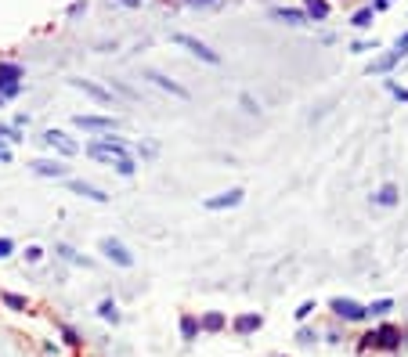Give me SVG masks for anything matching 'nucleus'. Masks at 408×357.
<instances>
[{
	"label": "nucleus",
	"mask_w": 408,
	"mask_h": 357,
	"mask_svg": "<svg viewBox=\"0 0 408 357\" xmlns=\"http://www.w3.org/2000/svg\"><path fill=\"white\" fill-rule=\"evenodd\" d=\"M87 155H90V159H101V162H116V159H123V155H130V148H127V141L105 134V137H94V141L87 144Z\"/></svg>",
	"instance_id": "nucleus-1"
},
{
	"label": "nucleus",
	"mask_w": 408,
	"mask_h": 357,
	"mask_svg": "<svg viewBox=\"0 0 408 357\" xmlns=\"http://www.w3.org/2000/svg\"><path fill=\"white\" fill-rule=\"evenodd\" d=\"M170 40H174L177 47H188L195 58H202V61H210V65H221V55L213 51L210 44H202L199 37H188V32H170Z\"/></svg>",
	"instance_id": "nucleus-2"
},
{
	"label": "nucleus",
	"mask_w": 408,
	"mask_h": 357,
	"mask_svg": "<svg viewBox=\"0 0 408 357\" xmlns=\"http://www.w3.org/2000/svg\"><path fill=\"white\" fill-rule=\"evenodd\" d=\"M141 76H145V79H152V84L159 87V90H166V94L181 97V102H188V97H192V90H188V87H181L177 79H170V76H166V73H159V69H141Z\"/></svg>",
	"instance_id": "nucleus-3"
},
{
	"label": "nucleus",
	"mask_w": 408,
	"mask_h": 357,
	"mask_svg": "<svg viewBox=\"0 0 408 357\" xmlns=\"http://www.w3.org/2000/svg\"><path fill=\"white\" fill-rule=\"evenodd\" d=\"M40 141L47 144V148H55V152H61V155H76V152H80V144H76L69 134H66V130H43V134H40Z\"/></svg>",
	"instance_id": "nucleus-4"
},
{
	"label": "nucleus",
	"mask_w": 408,
	"mask_h": 357,
	"mask_svg": "<svg viewBox=\"0 0 408 357\" xmlns=\"http://www.w3.org/2000/svg\"><path fill=\"white\" fill-rule=\"evenodd\" d=\"M69 84H72L76 90H84L87 97H94V102H98V105H113V108H116V102H113V90H108V87L94 84V79H84V76H72Z\"/></svg>",
	"instance_id": "nucleus-5"
},
{
	"label": "nucleus",
	"mask_w": 408,
	"mask_h": 357,
	"mask_svg": "<svg viewBox=\"0 0 408 357\" xmlns=\"http://www.w3.org/2000/svg\"><path fill=\"white\" fill-rule=\"evenodd\" d=\"M29 170H33L37 177H51V181H69V166L58 162V159H33Z\"/></svg>",
	"instance_id": "nucleus-6"
},
{
	"label": "nucleus",
	"mask_w": 408,
	"mask_h": 357,
	"mask_svg": "<svg viewBox=\"0 0 408 357\" xmlns=\"http://www.w3.org/2000/svg\"><path fill=\"white\" fill-rule=\"evenodd\" d=\"M401 332L394 329V325H383V329H376V332H369L365 336V347H383V350H398L401 347V339H398Z\"/></svg>",
	"instance_id": "nucleus-7"
},
{
	"label": "nucleus",
	"mask_w": 408,
	"mask_h": 357,
	"mask_svg": "<svg viewBox=\"0 0 408 357\" xmlns=\"http://www.w3.org/2000/svg\"><path fill=\"white\" fill-rule=\"evenodd\" d=\"M98 246H101V253L113 260V264H119V267H134V256H130V249L123 246L119 238H101Z\"/></svg>",
	"instance_id": "nucleus-8"
},
{
	"label": "nucleus",
	"mask_w": 408,
	"mask_h": 357,
	"mask_svg": "<svg viewBox=\"0 0 408 357\" xmlns=\"http://www.w3.org/2000/svg\"><path fill=\"white\" fill-rule=\"evenodd\" d=\"M72 123L80 130H94V134H113V130L119 126L116 116H72Z\"/></svg>",
	"instance_id": "nucleus-9"
},
{
	"label": "nucleus",
	"mask_w": 408,
	"mask_h": 357,
	"mask_svg": "<svg viewBox=\"0 0 408 357\" xmlns=\"http://www.w3.org/2000/svg\"><path fill=\"white\" fill-rule=\"evenodd\" d=\"M333 311H336V318H343V321H365V318H369V311H365L362 303L343 300V296H336V300H333Z\"/></svg>",
	"instance_id": "nucleus-10"
},
{
	"label": "nucleus",
	"mask_w": 408,
	"mask_h": 357,
	"mask_svg": "<svg viewBox=\"0 0 408 357\" xmlns=\"http://www.w3.org/2000/svg\"><path fill=\"white\" fill-rule=\"evenodd\" d=\"M242 188H228V191H221V195H213V199H206L202 206L210 209V213H217V209H231V206H239L242 202Z\"/></svg>",
	"instance_id": "nucleus-11"
},
{
	"label": "nucleus",
	"mask_w": 408,
	"mask_h": 357,
	"mask_svg": "<svg viewBox=\"0 0 408 357\" xmlns=\"http://www.w3.org/2000/svg\"><path fill=\"white\" fill-rule=\"evenodd\" d=\"M69 191L80 195V199H90V202H108V191L94 188V184H87V181H69Z\"/></svg>",
	"instance_id": "nucleus-12"
},
{
	"label": "nucleus",
	"mask_w": 408,
	"mask_h": 357,
	"mask_svg": "<svg viewBox=\"0 0 408 357\" xmlns=\"http://www.w3.org/2000/svg\"><path fill=\"white\" fill-rule=\"evenodd\" d=\"M22 76H26V69L19 61H0V90L8 84H22Z\"/></svg>",
	"instance_id": "nucleus-13"
},
{
	"label": "nucleus",
	"mask_w": 408,
	"mask_h": 357,
	"mask_svg": "<svg viewBox=\"0 0 408 357\" xmlns=\"http://www.w3.org/2000/svg\"><path fill=\"white\" fill-rule=\"evenodd\" d=\"M271 19H282V22H289V26H304L307 15L300 8H271Z\"/></svg>",
	"instance_id": "nucleus-14"
},
{
	"label": "nucleus",
	"mask_w": 408,
	"mask_h": 357,
	"mask_svg": "<svg viewBox=\"0 0 408 357\" xmlns=\"http://www.w3.org/2000/svg\"><path fill=\"white\" fill-rule=\"evenodd\" d=\"M260 325H264L260 314H239V318H235V332H239V336H249V332H257Z\"/></svg>",
	"instance_id": "nucleus-15"
},
{
	"label": "nucleus",
	"mask_w": 408,
	"mask_h": 357,
	"mask_svg": "<svg viewBox=\"0 0 408 357\" xmlns=\"http://www.w3.org/2000/svg\"><path fill=\"white\" fill-rule=\"evenodd\" d=\"M401 61V51L394 47V51H387V55H380L372 65H369V73H387V69H394V65Z\"/></svg>",
	"instance_id": "nucleus-16"
},
{
	"label": "nucleus",
	"mask_w": 408,
	"mask_h": 357,
	"mask_svg": "<svg viewBox=\"0 0 408 357\" xmlns=\"http://www.w3.org/2000/svg\"><path fill=\"white\" fill-rule=\"evenodd\" d=\"M26 141V130H19V126H11V123H0V144H22Z\"/></svg>",
	"instance_id": "nucleus-17"
},
{
	"label": "nucleus",
	"mask_w": 408,
	"mask_h": 357,
	"mask_svg": "<svg viewBox=\"0 0 408 357\" xmlns=\"http://www.w3.org/2000/svg\"><path fill=\"white\" fill-rule=\"evenodd\" d=\"M376 206H398V184H383L380 191L372 195Z\"/></svg>",
	"instance_id": "nucleus-18"
},
{
	"label": "nucleus",
	"mask_w": 408,
	"mask_h": 357,
	"mask_svg": "<svg viewBox=\"0 0 408 357\" xmlns=\"http://www.w3.org/2000/svg\"><path fill=\"white\" fill-rule=\"evenodd\" d=\"M55 253H58L61 260H69V264H80V267H90V260H87V256H80V253H76L72 246H66V242H58V246H55Z\"/></svg>",
	"instance_id": "nucleus-19"
},
{
	"label": "nucleus",
	"mask_w": 408,
	"mask_h": 357,
	"mask_svg": "<svg viewBox=\"0 0 408 357\" xmlns=\"http://www.w3.org/2000/svg\"><path fill=\"white\" fill-rule=\"evenodd\" d=\"M221 329H224V314H217V311L202 314V321H199V332H221Z\"/></svg>",
	"instance_id": "nucleus-20"
},
{
	"label": "nucleus",
	"mask_w": 408,
	"mask_h": 357,
	"mask_svg": "<svg viewBox=\"0 0 408 357\" xmlns=\"http://www.w3.org/2000/svg\"><path fill=\"white\" fill-rule=\"evenodd\" d=\"M0 303L8 307V311H26L29 300L22 296V292H0Z\"/></svg>",
	"instance_id": "nucleus-21"
},
{
	"label": "nucleus",
	"mask_w": 408,
	"mask_h": 357,
	"mask_svg": "<svg viewBox=\"0 0 408 357\" xmlns=\"http://www.w3.org/2000/svg\"><path fill=\"white\" fill-rule=\"evenodd\" d=\"M98 318L119 325V307H116V300H101V303H98Z\"/></svg>",
	"instance_id": "nucleus-22"
},
{
	"label": "nucleus",
	"mask_w": 408,
	"mask_h": 357,
	"mask_svg": "<svg viewBox=\"0 0 408 357\" xmlns=\"http://www.w3.org/2000/svg\"><path fill=\"white\" fill-rule=\"evenodd\" d=\"M304 15H307V19H325V15H329V0H307V8H304Z\"/></svg>",
	"instance_id": "nucleus-23"
},
{
	"label": "nucleus",
	"mask_w": 408,
	"mask_h": 357,
	"mask_svg": "<svg viewBox=\"0 0 408 357\" xmlns=\"http://www.w3.org/2000/svg\"><path fill=\"white\" fill-rule=\"evenodd\" d=\"M195 336H199V321H195L192 314H181V339H188V343H192Z\"/></svg>",
	"instance_id": "nucleus-24"
},
{
	"label": "nucleus",
	"mask_w": 408,
	"mask_h": 357,
	"mask_svg": "<svg viewBox=\"0 0 408 357\" xmlns=\"http://www.w3.org/2000/svg\"><path fill=\"white\" fill-rule=\"evenodd\" d=\"M58 332H61V339H66V343H69V347H80V343H84V339H80V332H76V329H72V325H66V321H61V325H58Z\"/></svg>",
	"instance_id": "nucleus-25"
},
{
	"label": "nucleus",
	"mask_w": 408,
	"mask_h": 357,
	"mask_svg": "<svg viewBox=\"0 0 408 357\" xmlns=\"http://www.w3.org/2000/svg\"><path fill=\"white\" fill-rule=\"evenodd\" d=\"M113 166H116V173H119V177H134L137 162H134L130 155H123V159H116V162H113Z\"/></svg>",
	"instance_id": "nucleus-26"
},
{
	"label": "nucleus",
	"mask_w": 408,
	"mask_h": 357,
	"mask_svg": "<svg viewBox=\"0 0 408 357\" xmlns=\"http://www.w3.org/2000/svg\"><path fill=\"white\" fill-rule=\"evenodd\" d=\"M351 26H358V29H365V26H372V8H362V11H354V19H351Z\"/></svg>",
	"instance_id": "nucleus-27"
},
{
	"label": "nucleus",
	"mask_w": 408,
	"mask_h": 357,
	"mask_svg": "<svg viewBox=\"0 0 408 357\" xmlns=\"http://www.w3.org/2000/svg\"><path fill=\"white\" fill-rule=\"evenodd\" d=\"M390 307H394V300H376L372 307H365V311H372V314H387Z\"/></svg>",
	"instance_id": "nucleus-28"
},
{
	"label": "nucleus",
	"mask_w": 408,
	"mask_h": 357,
	"mask_svg": "<svg viewBox=\"0 0 408 357\" xmlns=\"http://www.w3.org/2000/svg\"><path fill=\"white\" fill-rule=\"evenodd\" d=\"M84 11H87V0H76V4H69V11H66V15H69V19H80Z\"/></svg>",
	"instance_id": "nucleus-29"
},
{
	"label": "nucleus",
	"mask_w": 408,
	"mask_h": 357,
	"mask_svg": "<svg viewBox=\"0 0 408 357\" xmlns=\"http://www.w3.org/2000/svg\"><path fill=\"white\" fill-rule=\"evenodd\" d=\"M26 260H29V264H40V260H43V249H40V246H29V249H26Z\"/></svg>",
	"instance_id": "nucleus-30"
},
{
	"label": "nucleus",
	"mask_w": 408,
	"mask_h": 357,
	"mask_svg": "<svg viewBox=\"0 0 408 357\" xmlns=\"http://www.w3.org/2000/svg\"><path fill=\"white\" fill-rule=\"evenodd\" d=\"M11 253H14V242L11 238H0V260H8Z\"/></svg>",
	"instance_id": "nucleus-31"
},
{
	"label": "nucleus",
	"mask_w": 408,
	"mask_h": 357,
	"mask_svg": "<svg viewBox=\"0 0 408 357\" xmlns=\"http://www.w3.org/2000/svg\"><path fill=\"white\" fill-rule=\"evenodd\" d=\"M239 102L246 105V112H253V116L260 112V105H257V102H253V97H249V94H239Z\"/></svg>",
	"instance_id": "nucleus-32"
},
{
	"label": "nucleus",
	"mask_w": 408,
	"mask_h": 357,
	"mask_svg": "<svg viewBox=\"0 0 408 357\" xmlns=\"http://www.w3.org/2000/svg\"><path fill=\"white\" fill-rule=\"evenodd\" d=\"M311 311H315V303H311V300H307V303H300V307H296V318H300V321H304V318H311Z\"/></svg>",
	"instance_id": "nucleus-33"
},
{
	"label": "nucleus",
	"mask_w": 408,
	"mask_h": 357,
	"mask_svg": "<svg viewBox=\"0 0 408 357\" xmlns=\"http://www.w3.org/2000/svg\"><path fill=\"white\" fill-rule=\"evenodd\" d=\"M113 87H116V90H119V94H123V97H134V90H130V87H127V84H119V79H116V84H113Z\"/></svg>",
	"instance_id": "nucleus-34"
},
{
	"label": "nucleus",
	"mask_w": 408,
	"mask_h": 357,
	"mask_svg": "<svg viewBox=\"0 0 408 357\" xmlns=\"http://www.w3.org/2000/svg\"><path fill=\"white\" fill-rule=\"evenodd\" d=\"M188 8H206V4H213V0H184Z\"/></svg>",
	"instance_id": "nucleus-35"
},
{
	"label": "nucleus",
	"mask_w": 408,
	"mask_h": 357,
	"mask_svg": "<svg viewBox=\"0 0 408 357\" xmlns=\"http://www.w3.org/2000/svg\"><path fill=\"white\" fill-rule=\"evenodd\" d=\"M0 162H11V148H8V144H0Z\"/></svg>",
	"instance_id": "nucleus-36"
},
{
	"label": "nucleus",
	"mask_w": 408,
	"mask_h": 357,
	"mask_svg": "<svg viewBox=\"0 0 408 357\" xmlns=\"http://www.w3.org/2000/svg\"><path fill=\"white\" fill-rule=\"evenodd\" d=\"M116 4H123V8H141L145 0H116Z\"/></svg>",
	"instance_id": "nucleus-37"
},
{
	"label": "nucleus",
	"mask_w": 408,
	"mask_h": 357,
	"mask_svg": "<svg viewBox=\"0 0 408 357\" xmlns=\"http://www.w3.org/2000/svg\"><path fill=\"white\" fill-rule=\"evenodd\" d=\"M398 51H401V55H405V51H408V32H405V37H401V40H398Z\"/></svg>",
	"instance_id": "nucleus-38"
},
{
	"label": "nucleus",
	"mask_w": 408,
	"mask_h": 357,
	"mask_svg": "<svg viewBox=\"0 0 408 357\" xmlns=\"http://www.w3.org/2000/svg\"><path fill=\"white\" fill-rule=\"evenodd\" d=\"M390 4H394V0H376V8H380V11H383V8H390ZM376 8H372V11H376Z\"/></svg>",
	"instance_id": "nucleus-39"
},
{
	"label": "nucleus",
	"mask_w": 408,
	"mask_h": 357,
	"mask_svg": "<svg viewBox=\"0 0 408 357\" xmlns=\"http://www.w3.org/2000/svg\"><path fill=\"white\" fill-rule=\"evenodd\" d=\"M4 105H8V102H4V97H0V108H4Z\"/></svg>",
	"instance_id": "nucleus-40"
}]
</instances>
